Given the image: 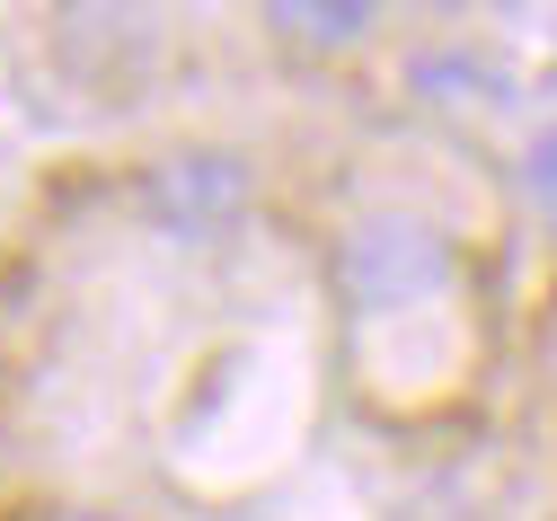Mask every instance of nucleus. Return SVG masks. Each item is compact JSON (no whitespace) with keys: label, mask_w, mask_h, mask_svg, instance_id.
Here are the masks:
<instances>
[{"label":"nucleus","mask_w":557,"mask_h":521,"mask_svg":"<svg viewBox=\"0 0 557 521\" xmlns=\"http://www.w3.org/2000/svg\"><path fill=\"white\" fill-rule=\"evenodd\" d=\"M133 203H143L151 231H169V239H186V248H213V239L248 231V212H257V169L231 151V141H177V151L143 160Z\"/></svg>","instance_id":"f257e3e1"},{"label":"nucleus","mask_w":557,"mask_h":521,"mask_svg":"<svg viewBox=\"0 0 557 521\" xmlns=\"http://www.w3.org/2000/svg\"><path fill=\"white\" fill-rule=\"evenodd\" d=\"M451 274H460L451 239L434 221H416V212H363L345 231V248H336V283H345V301L363 319H398V310L443 301Z\"/></svg>","instance_id":"f03ea898"},{"label":"nucleus","mask_w":557,"mask_h":521,"mask_svg":"<svg viewBox=\"0 0 557 521\" xmlns=\"http://www.w3.org/2000/svg\"><path fill=\"white\" fill-rule=\"evenodd\" d=\"M522 186H531L540 203H557V133H540V141H531V160H522Z\"/></svg>","instance_id":"7ed1b4c3"},{"label":"nucleus","mask_w":557,"mask_h":521,"mask_svg":"<svg viewBox=\"0 0 557 521\" xmlns=\"http://www.w3.org/2000/svg\"><path fill=\"white\" fill-rule=\"evenodd\" d=\"M18 521H124V512H107V504H27Z\"/></svg>","instance_id":"20e7f679"}]
</instances>
